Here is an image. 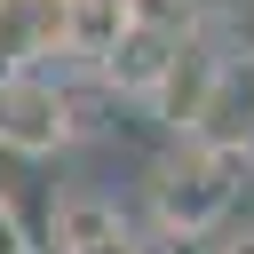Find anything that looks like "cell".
<instances>
[{
    "label": "cell",
    "instance_id": "obj_7",
    "mask_svg": "<svg viewBox=\"0 0 254 254\" xmlns=\"http://www.w3.org/2000/svg\"><path fill=\"white\" fill-rule=\"evenodd\" d=\"M32 167H40V159H24L16 143H0V206H8V214H16V190L32 183Z\"/></svg>",
    "mask_w": 254,
    "mask_h": 254
},
{
    "label": "cell",
    "instance_id": "obj_8",
    "mask_svg": "<svg viewBox=\"0 0 254 254\" xmlns=\"http://www.w3.org/2000/svg\"><path fill=\"white\" fill-rule=\"evenodd\" d=\"M0 254H32V238L16 230V214H8V206H0Z\"/></svg>",
    "mask_w": 254,
    "mask_h": 254
},
{
    "label": "cell",
    "instance_id": "obj_4",
    "mask_svg": "<svg viewBox=\"0 0 254 254\" xmlns=\"http://www.w3.org/2000/svg\"><path fill=\"white\" fill-rule=\"evenodd\" d=\"M183 40H190V32H175V24L127 16V32L111 40V56L95 64V79H103L111 95H135V103H151V87H159V79H167V64L183 56Z\"/></svg>",
    "mask_w": 254,
    "mask_h": 254
},
{
    "label": "cell",
    "instance_id": "obj_5",
    "mask_svg": "<svg viewBox=\"0 0 254 254\" xmlns=\"http://www.w3.org/2000/svg\"><path fill=\"white\" fill-rule=\"evenodd\" d=\"M48 254H143V246L103 190H64L48 206Z\"/></svg>",
    "mask_w": 254,
    "mask_h": 254
},
{
    "label": "cell",
    "instance_id": "obj_9",
    "mask_svg": "<svg viewBox=\"0 0 254 254\" xmlns=\"http://www.w3.org/2000/svg\"><path fill=\"white\" fill-rule=\"evenodd\" d=\"M214 254H254V230H246V238H230V246H214Z\"/></svg>",
    "mask_w": 254,
    "mask_h": 254
},
{
    "label": "cell",
    "instance_id": "obj_6",
    "mask_svg": "<svg viewBox=\"0 0 254 254\" xmlns=\"http://www.w3.org/2000/svg\"><path fill=\"white\" fill-rule=\"evenodd\" d=\"M214 64H222L214 48L183 40V56L167 64V79L151 87V103H143V111H151V119H167V127L183 135V127H190V111H198V95H206V79H214Z\"/></svg>",
    "mask_w": 254,
    "mask_h": 254
},
{
    "label": "cell",
    "instance_id": "obj_2",
    "mask_svg": "<svg viewBox=\"0 0 254 254\" xmlns=\"http://www.w3.org/2000/svg\"><path fill=\"white\" fill-rule=\"evenodd\" d=\"M79 127H71V87L48 71V64H16L0 71V143H16L24 159H48L64 151Z\"/></svg>",
    "mask_w": 254,
    "mask_h": 254
},
{
    "label": "cell",
    "instance_id": "obj_3",
    "mask_svg": "<svg viewBox=\"0 0 254 254\" xmlns=\"http://www.w3.org/2000/svg\"><path fill=\"white\" fill-rule=\"evenodd\" d=\"M183 135L246 159V143H254V56H222L214 64V79H206V95H198V111H190Z\"/></svg>",
    "mask_w": 254,
    "mask_h": 254
},
{
    "label": "cell",
    "instance_id": "obj_1",
    "mask_svg": "<svg viewBox=\"0 0 254 254\" xmlns=\"http://www.w3.org/2000/svg\"><path fill=\"white\" fill-rule=\"evenodd\" d=\"M246 183H254V167L238 159V151H214V143H175L159 167H151V222L167 230V238H206L238 198H246Z\"/></svg>",
    "mask_w": 254,
    "mask_h": 254
}]
</instances>
